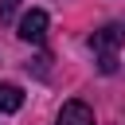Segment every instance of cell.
I'll list each match as a JSON object with an SVG mask.
<instances>
[{"instance_id":"obj_1","label":"cell","mask_w":125,"mask_h":125,"mask_svg":"<svg viewBox=\"0 0 125 125\" xmlns=\"http://www.w3.org/2000/svg\"><path fill=\"white\" fill-rule=\"evenodd\" d=\"M20 39H23V43H43V39H47V12H43V8H31V12L20 20Z\"/></svg>"},{"instance_id":"obj_2","label":"cell","mask_w":125,"mask_h":125,"mask_svg":"<svg viewBox=\"0 0 125 125\" xmlns=\"http://www.w3.org/2000/svg\"><path fill=\"white\" fill-rule=\"evenodd\" d=\"M121 43H125V27H121V23H105L102 31L90 35V47H94L98 55H113Z\"/></svg>"},{"instance_id":"obj_3","label":"cell","mask_w":125,"mask_h":125,"mask_svg":"<svg viewBox=\"0 0 125 125\" xmlns=\"http://www.w3.org/2000/svg\"><path fill=\"white\" fill-rule=\"evenodd\" d=\"M59 125H94V109L86 102H66L59 109Z\"/></svg>"},{"instance_id":"obj_4","label":"cell","mask_w":125,"mask_h":125,"mask_svg":"<svg viewBox=\"0 0 125 125\" xmlns=\"http://www.w3.org/2000/svg\"><path fill=\"white\" fill-rule=\"evenodd\" d=\"M23 105V90L12 82H0V113H16Z\"/></svg>"},{"instance_id":"obj_5","label":"cell","mask_w":125,"mask_h":125,"mask_svg":"<svg viewBox=\"0 0 125 125\" xmlns=\"http://www.w3.org/2000/svg\"><path fill=\"white\" fill-rule=\"evenodd\" d=\"M16 12H20V0H0V20H4V23H8Z\"/></svg>"}]
</instances>
